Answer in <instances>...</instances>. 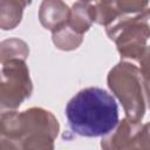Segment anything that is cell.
Instances as JSON below:
<instances>
[{
  "label": "cell",
  "instance_id": "5b68a950",
  "mask_svg": "<svg viewBox=\"0 0 150 150\" xmlns=\"http://www.w3.org/2000/svg\"><path fill=\"white\" fill-rule=\"evenodd\" d=\"M1 63V107L2 109H15L30 96L29 71L21 59H12Z\"/></svg>",
  "mask_w": 150,
  "mask_h": 150
},
{
  "label": "cell",
  "instance_id": "9c48e42d",
  "mask_svg": "<svg viewBox=\"0 0 150 150\" xmlns=\"http://www.w3.org/2000/svg\"><path fill=\"white\" fill-rule=\"evenodd\" d=\"M29 2L16 0H0V26L2 29H13L22 18V12Z\"/></svg>",
  "mask_w": 150,
  "mask_h": 150
},
{
  "label": "cell",
  "instance_id": "3957f363",
  "mask_svg": "<svg viewBox=\"0 0 150 150\" xmlns=\"http://www.w3.org/2000/svg\"><path fill=\"white\" fill-rule=\"evenodd\" d=\"M108 86L122 103L127 118L139 123L145 111V95L139 69L130 62H120L110 70Z\"/></svg>",
  "mask_w": 150,
  "mask_h": 150
},
{
  "label": "cell",
  "instance_id": "30bf717a",
  "mask_svg": "<svg viewBox=\"0 0 150 150\" xmlns=\"http://www.w3.org/2000/svg\"><path fill=\"white\" fill-rule=\"evenodd\" d=\"M53 41L57 48L70 50L80 46L82 42V35H79L68 26V23H66L53 32Z\"/></svg>",
  "mask_w": 150,
  "mask_h": 150
},
{
  "label": "cell",
  "instance_id": "52a82bcc",
  "mask_svg": "<svg viewBox=\"0 0 150 150\" xmlns=\"http://www.w3.org/2000/svg\"><path fill=\"white\" fill-rule=\"evenodd\" d=\"M70 16V9L67 4L62 1L48 0L43 1L40 5L39 19L41 25L50 29L52 32L59 29L63 25H66Z\"/></svg>",
  "mask_w": 150,
  "mask_h": 150
},
{
  "label": "cell",
  "instance_id": "7a4b0ae2",
  "mask_svg": "<svg viewBox=\"0 0 150 150\" xmlns=\"http://www.w3.org/2000/svg\"><path fill=\"white\" fill-rule=\"evenodd\" d=\"M59 123L54 115L41 108L1 115V136L12 138L21 150H54Z\"/></svg>",
  "mask_w": 150,
  "mask_h": 150
},
{
  "label": "cell",
  "instance_id": "6da1fadb",
  "mask_svg": "<svg viewBox=\"0 0 150 150\" xmlns=\"http://www.w3.org/2000/svg\"><path fill=\"white\" fill-rule=\"evenodd\" d=\"M66 117L71 131L84 137L105 136L120 123L114 96L97 87L75 94L66 105Z\"/></svg>",
  "mask_w": 150,
  "mask_h": 150
},
{
  "label": "cell",
  "instance_id": "7c38bea8",
  "mask_svg": "<svg viewBox=\"0 0 150 150\" xmlns=\"http://www.w3.org/2000/svg\"><path fill=\"white\" fill-rule=\"evenodd\" d=\"M139 63H141V75H142V80L143 81H150V47L145 48L143 55L139 59Z\"/></svg>",
  "mask_w": 150,
  "mask_h": 150
},
{
  "label": "cell",
  "instance_id": "8992f818",
  "mask_svg": "<svg viewBox=\"0 0 150 150\" xmlns=\"http://www.w3.org/2000/svg\"><path fill=\"white\" fill-rule=\"evenodd\" d=\"M141 127L139 123L131 122L125 117L111 132L103 137L101 142L102 150H128L132 145Z\"/></svg>",
  "mask_w": 150,
  "mask_h": 150
},
{
  "label": "cell",
  "instance_id": "8fae6325",
  "mask_svg": "<svg viewBox=\"0 0 150 150\" xmlns=\"http://www.w3.org/2000/svg\"><path fill=\"white\" fill-rule=\"evenodd\" d=\"M27 55H28V47L21 40L11 39L1 43V62L12 59L25 60Z\"/></svg>",
  "mask_w": 150,
  "mask_h": 150
},
{
  "label": "cell",
  "instance_id": "5bb4252c",
  "mask_svg": "<svg viewBox=\"0 0 150 150\" xmlns=\"http://www.w3.org/2000/svg\"><path fill=\"white\" fill-rule=\"evenodd\" d=\"M143 88H144V95L146 98V103L150 108V81H143Z\"/></svg>",
  "mask_w": 150,
  "mask_h": 150
},
{
  "label": "cell",
  "instance_id": "277c9868",
  "mask_svg": "<svg viewBox=\"0 0 150 150\" xmlns=\"http://www.w3.org/2000/svg\"><path fill=\"white\" fill-rule=\"evenodd\" d=\"M108 36L116 42L122 57L141 59L150 38V8L137 14L123 15L107 28Z\"/></svg>",
  "mask_w": 150,
  "mask_h": 150
},
{
  "label": "cell",
  "instance_id": "4fadbf2b",
  "mask_svg": "<svg viewBox=\"0 0 150 150\" xmlns=\"http://www.w3.org/2000/svg\"><path fill=\"white\" fill-rule=\"evenodd\" d=\"M1 150H21L20 144L8 137H1Z\"/></svg>",
  "mask_w": 150,
  "mask_h": 150
},
{
  "label": "cell",
  "instance_id": "ba28073f",
  "mask_svg": "<svg viewBox=\"0 0 150 150\" xmlns=\"http://www.w3.org/2000/svg\"><path fill=\"white\" fill-rule=\"evenodd\" d=\"M95 21V6L91 2H75L70 9L68 26L79 35H83Z\"/></svg>",
  "mask_w": 150,
  "mask_h": 150
}]
</instances>
